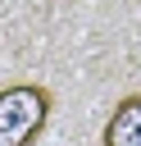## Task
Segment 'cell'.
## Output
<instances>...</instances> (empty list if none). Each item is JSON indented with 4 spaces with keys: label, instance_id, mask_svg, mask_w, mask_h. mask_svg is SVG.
I'll return each mask as SVG.
<instances>
[{
    "label": "cell",
    "instance_id": "1",
    "mask_svg": "<svg viewBox=\"0 0 141 146\" xmlns=\"http://www.w3.org/2000/svg\"><path fill=\"white\" fill-rule=\"evenodd\" d=\"M55 110V91L41 82L0 87V146H32Z\"/></svg>",
    "mask_w": 141,
    "mask_h": 146
},
{
    "label": "cell",
    "instance_id": "2",
    "mask_svg": "<svg viewBox=\"0 0 141 146\" xmlns=\"http://www.w3.org/2000/svg\"><path fill=\"white\" fill-rule=\"evenodd\" d=\"M100 146H141V91L123 96L109 110L105 132H100Z\"/></svg>",
    "mask_w": 141,
    "mask_h": 146
}]
</instances>
